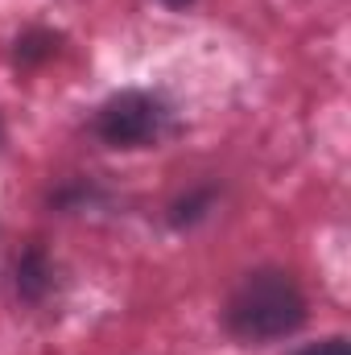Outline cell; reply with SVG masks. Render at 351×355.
Masks as SVG:
<instances>
[{"label":"cell","mask_w":351,"mask_h":355,"mask_svg":"<svg viewBox=\"0 0 351 355\" xmlns=\"http://www.w3.org/2000/svg\"><path fill=\"white\" fill-rule=\"evenodd\" d=\"M162 4H170V8H186L190 0H162Z\"/></svg>","instance_id":"6"},{"label":"cell","mask_w":351,"mask_h":355,"mask_svg":"<svg viewBox=\"0 0 351 355\" xmlns=\"http://www.w3.org/2000/svg\"><path fill=\"white\" fill-rule=\"evenodd\" d=\"M17 293H21V302H29V306H37V302H46V293L54 289V265H50V257H46V248L42 244H29L21 257H17Z\"/></svg>","instance_id":"3"},{"label":"cell","mask_w":351,"mask_h":355,"mask_svg":"<svg viewBox=\"0 0 351 355\" xmlns=\"http://www.w3.org/2000/svg\"><path fill=\"white\" fill-rule=\"evenodd\" d=\"M58 50V37L54 33H25V37H17V62H37V58H50Z\"/></svg>","instance_id":"4"},{"label":"cell","mask_w":351,"mask_h":355,"mask_svg":"<svg viewBox=\"0 0 351 355\" xmlns=\"http://www.w3.org/2000/svg\"><path fill=\"white\" fill-rule=\"evenodd\" d=\"M293 355H351V347L343 335H335V339H323V343H306L302 352H293Z\"/></svg>","instance_id":"5"},{"label":"cell","mask_w":351,"mask_h":355,"mask_svg":"<svg viewBox=\"0 0 351 355\" xmlns=\"http://www.w3.org/2000/svg\"><path fill=\"white\" fill-rule=\"evenodd\" d=\"M306 293L285 268H252L236 281L223 306V327L240 343H277L302 331Z\"/></svg>","instance_id":"1"},{"label":"cell","mask_w":351,"mask_h":355,"mask_svg":"<svg viewBox=\"0 0 351 355\" xmlns=\"http://www.w3.org/2000/svg\"><path fill=\"white\" fill-rule=\"evenodd\" d=\"M170 124V112L157 95L149 91H120L112 99L99 103L91 128L103 145L112 149H145V145H157L162 132Z\"/></svg>","instance_id":"2"}]
</instances>
